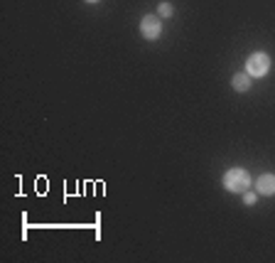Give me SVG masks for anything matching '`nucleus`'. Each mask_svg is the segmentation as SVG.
Returning a JSON list of instances; mask_svg holds the SVG:
<instances>
[{
	"label": "nucleus",
	"mask_w": 275,
	"mask_h": 263,
	"mask_svg": "<svg viewBox=\"0 0 275 263\" xmlns=\"http://www.w3.org/2000/svg\"><path fill=\"white\" fill-rule=\"evenodd\" d=\"M251 175H248L243 167H231L226 175H224V187L229 190V192H246L248 187H251Z\"/></svg>",
	"instance_id": "1"
},
{
	"label": "nucleus",
	"mask_w": 275,
	"mask_h": 263,
	"mask_svg": "<svg viewBox=\"0 0 275 263\" xmlns=\"http://www.w3.org/2000/svg\"><path fill=\"white\" fill-rule=\"evenodd\" d=\"M246 69L251 76H265L268 74V69H270V57L265 55V52H256V55H251L248 57V62H246Z\"/></svg>",
	"instance_id": "2"
},
{
	"label": "nucleus",
	"mask_w": 275,
	"mask_h": 263,
	"mask_svg": "<svg viewBox=\"0 0 275 263\" xmlns=\"http://www.w3.org/2000/svg\"><path fill=\"white\" fill-rule=\"evenodd\" d=\"M140 32H143L145 40H157L160 32H162V20H160V15H145L143 22H140Z\"/></svg>",
	"instance_id": "3"
},
{
	"label": "nucleus",
	"mask_w": 275,
	"mask_h": 263,
	"mask_svg": "<svg viewBox=\"0 0 275 263\" xmlns=\"http://www.w3.org/2000/svg\"><path fill=\"white\" fill-rule=\"evenodd\" d=\"M256 187H258V194H263V197H270V194H275V175H270V172L261 175L258 182H256Z\"/></svg>",
	"instance_id": "4"
},
{
	"label": "nucleus",
	"mask_w": 275,
	"mask_h": 263,
	"mask_svg": "<svg viewBox=\"0 0 275 263\" xmlns=\"http://www.w3.org/2000/svg\"><path fill=\"white\" fill-rule=\"evenodd\" d=\"M231 86H234L236 91H248L251 89V74H234V79H231Z\"/></svg>",
	"instance_id": "5"
},
{
	"label": "nucleus",
	"mask_w": 275,
	"mask_h": 263,
	"mask_svg": "<svg viewBox=\"0 0 275 263\" xmlns=\"http://www.w3.org/2000/svg\"><path fill=\"white\" fill-rule=\"evenodd\" d=\"M157 13H160V17H170V15L175 13V8H172L170 3H160V8H157Z\"/></svg>",
	"instance_id": "6"
},
{
	"label": "nucleus",
	"mask_w": 275,
	"mask_h": 263,
	"mask_svg": "<svg viewBox=\"0 0 275 263\" xmlns=\"http://www.w3.org/2000/svg\"><path fill=\"white\" fill-rule=\"evenodd\" d=\"M256 199H258V194H253V192H243V202H246L248 207H253V204H256Z\"/></svg>",
	"instance_id": "7"
},
{
	"label": "nucleus",
	"mask_w": 275,
	"mask_h": 263,
	"mask_svg": "<svg viewBox=\"0 0 275 263\" xmlns=\"http://www.w3.org/2000/svg\"><path fill=\"white\" fill-rule=\"evenodd\" d=\"M86 3H98V0H86Z\"/></svg>",
	"instance_id": "8"
}]
</instances>
